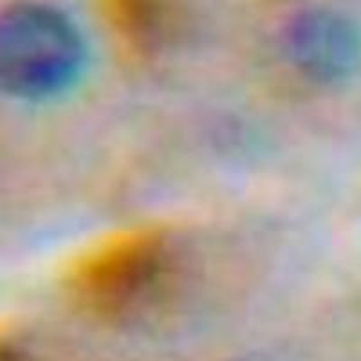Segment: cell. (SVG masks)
I'll list each match as a JSON object with an SVG mask.
<instances>
[{"mask_svg":"<svg viewBox=\"0 0 361 361\" xmlns=\"http://www.w3.org/2000/svg\"><path fill=\"white\" fill-rule=\"evenodd\" d=\"M89 67V44L62 8L20 0L0 9V94L47 103L69 94Z\"/></svg>","mask_w":361,"mask_h":361,"instance_id":"1","label":"cell"},{"mask_svg":"<svg viewBox=\"0 0 361 361\" xmlns=\"http://www.w3.org/2000/svg\"><path fill=\"white\" fill-rule=\"evenodd\" d=\"M179 269V247L169 235L134 233L90 255L80 269L76 295L94 314L128 318L156 305Z\"/></svg>","mask_w":361,"mask_h":361,"instance_id":"2","label":"cell"},{"mask_svg":"<svg viewBox=\"0 0 361 361\" xmlns=\"http://www.w3.org/2000/svg\"><path fill=\"white\" fill-rule=\"evenodd\" d=\"M282 49L293 69L318 83L347 78L361 58V29L333 8H307L291 15Z\"/></svg>","mask_w":361,"mask_h":361,"instance_id":"3","label":"cell"},{"mask_svg":"<svg viewBox=\"0 0 361 361\" xmlns=\"http://www.w3.org/2000/svg\"><path fill=\"white\" fill-rule=\"evenodd\" d=\"M119 24L141 47L157 49L173 31L172 0H118Z\"/></svg>","mask_w":361,"mask_h":361,"instance_id":"4","label":"cell"}]
</instances>
